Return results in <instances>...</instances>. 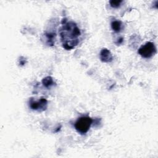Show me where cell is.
<instances>
[{"label": "cell", "instance_id": "cell-1", "mask_svg": "<svg viewBox=\"0 0 158 158\" xmlns=\"http://www.w3.org/2000/svg\"><path fill=\"white\" fill-rule=\"evenodd\" d=\"M62 25L59 33L62 46L66 50H71L79 43L80 30L74 22H67L65 18L62 20Z\"/></svg>", "mask_w": 158, "mask_h": 158}, {"label": "cell", "instance_id": "cell-2", "mask_svg": "<svg viewBox=\"0 0 158 158\" xmlns=\"http://www.w3.org/2000/svg\"><path fill=\"white\" fill-rule=\"evenodd\" d=\"M93 123V120L88 116H82L77 119L74 124L75 128L80 134L84 135L88 132Z\"/></svg>", "mask_w": 158, "mask_h": 158}, {"label": "cell", "instance_id": "cell-3", "mask_svg": "<svg viewBox=\"0 0 158 158\" xmlns=\"http://www.w3.org/2000/svg\"><path fill=\"white\" fill-rule=\"evenodd\" d=\"M138 52L144 58H150L156 54V48L153 43L149 41L141 46L139 48Z\"/></svg>", "mask_w": 158, "mask_h": 158}, {"label": "cell", "instance_id": "cell-4", "mask_svg": "<svg viewBox=\"0 0 158 158\" xmlns=\"http://www.w3.org/2000/svg\"><path fill=\"white\" fill-rule=\"evenodd\" d=\"M28 105L31 109L42 112L45 110L48 107V101L45 98H41L38 101H35L30 98L28 101Z\"/></svg>", "mask_w": 158, "mask_h": 158}, {"label": "cell", "instance_id": "cell-5", "mask_svg": "<svg viewBox=\"0 0 158 158\" xmlns=\"http://www.w3.org/2000/svg\"><path fill=\"white\" fill-rule=\"evenodd\" d=\"M99 57L101 60L104 62H111L113 60V56L111 52L106 48H103L101 51Z\"/></svg>", "mask_w": 158, "mask_h": 158}, {"label": "cell", "instance_id": "cell-6", "mask_svg": "<svg viewBox=\"0 0 158 158\" xmlns=\"http://www.w3.org/2000/svg\"><path fill=\"white\" fill-rule=\"evenodd\" d=\"M122 22L120 20H114L111 22L110 25L112 29L115 32H120L122 28Z\"/></svg>", "mask_w": 158, "mask_h": 158}, {"label": "cell", "instance_id": "cell-7", "mask_svg": "<svg viewBox=\"0 0 158 158\" xmlns=\"http://www.w3.org/2000/svg\"><path fill=\"white\" fill-rule=\"evenodd\" d=\"M42 83L43 85V86L46 88H49L51 86L54 85V82L53 81V79L51 77H46L45 78H44L42 80Z\"/></svg>", "mask_w": 158, "mask_h": 158}, {"label": "cell", "instance_id": "cell-8", "mask_svg": "<svg viewBox=\"0 0 158 158\" xmlns=\"http://www.w3.org/2000/svg\"><path fill=\"white\" fill-rule=\"evenodd\" d=\"M56 33H51V32H48L45 33V36L46 37L48 43L50 46H53L54 43V40L56 38Z\"/></svg>", "mask_w": 158, "mask_h": 158}, {"label": "cell", "instance_id": "cell-9", "mask_svg": "<svg viewBox=\"0 0 158 158\" xmlns=\"http://www.w3.org/2000/svg\"><path fill=\"white\" fill-rule=\"evenodd\" d=\"M122 2V1L121 0H117V1H109V4L110 5V6L113 8H118L120 6L121 3Z\"/></svg>", "mask_w": 158, "mask_h": 158}, {"label": "cell", "instance_id": "cell-10", "mask_svg": "<svg viewBox=\"0 0 158 158\" xmlns=\"http://www.w3.org/2000/svg\"><path fill=\"white\" fill-rule=\"evenodd\" d=\"M123 38L120 37V38H119L118 39V40L115 42V44H117V45H118V44H122V43H123Z\"/></svg>", "mask_w": 158, "mask_h": 158}]
</instances>
